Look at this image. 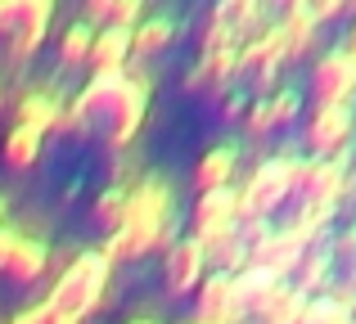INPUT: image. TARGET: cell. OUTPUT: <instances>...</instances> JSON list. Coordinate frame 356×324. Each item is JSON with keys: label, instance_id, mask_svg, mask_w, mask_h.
Returning <instances> with one entry per match:
<instances>
[{"label": "cell", "instance_id": "18", "mask_svg": "<svg viewBox=\"0 0 356 324\" xmlns=\"http://www.w3.org/2000/svg\"><path fill=\"white\" fill-rule=\"evenodd\" d=\"M90 41H95V27H90L86 18H81V23H68L63 36H59V63L63 68H81L86 54H90Z\"/></svg>", "mask_w": 356, "mask_h": 324}, {"label": "cell", "instance_id": "21", "mask_svg": "<svg viewBox=\"0 0 356 324\" xmlns=\"http://www.w3.org/2000/svg\"><path fill=\"white\" fill-rule=\"evenodd\" d=\"M243 126H248L252 135H266L270 126H275V113H270V99L261 95L257 104H248V113H243Z\"/></svg>", "mask_w": 356, "mask_h": 324}, {"label": "cell", "instance_id": "9", "mask_svg": "<svg viewBox=\"0 0 356 324\" xmlns=\"http://www.w3.org/2000/svg\"><path fill=\"white\" fill-rule=\"evenodd\" d=\"M199 298H194V324H243L235 316V293H230V275L212 271L208 280H199Z\"/></svg>", "mask_w": 356, "mask_h": 324}, {"label": "cell", "instance_id": "1", "mask_svg": "<svg viewBox=\"0 0 356 324\" xmlns=\"http://www.w3.org/2000/svg\"><path fill=\"white\" fill-rule=\"evenodd\" d=\"M108 271H113V262L104 257V248H90V253H77L68 266L59 271V280H54L50 289V311L59 320H72L81 324L90 316V311L104 307V289H108Z\"/></svg>", "mask_w": 356, "mask_h": 324}, {"label": "cell", "instance_id": "19", "mask_svg": "<svg viewBox=\"0 0 356 324\" xmlns=\"http://www.w3.org/2000/svg\"><path fill=\"white\" fill-rule=\"evenodd\" d=\"M302 307H307V293L302 289H293V284H284V289L275 293V302H270L266 311H261V324H298V316H302Z\"/></svg>", "mask_w": 356, "mask_h": 324}, {"label": "cell", "instance_id": "11", "mask_svg": "<svg viewBox=\"0 0 356 324\" xmlns=\"http://www.w3.org/2000/svg\"><path fill=\"white\" fill-rule=\"evenodd\" d=\"M131 59V27H95V41H90L86 68L95 72H127Z\"/></svg>", "mask_w": 356, "mask_h": 324}, {"label": "cell", "instance_id": "23", "mask_svg": "<svg viewBox=\"0 0 356 324\" xmlns=\"http://www.w3.org/2000/svg\"><path fill=\"white\" fill-rule=\"evenodd\" d=\"M54 320V311H50V302H32L27 311H18L9 324H50Z\"/></svg>", "mask_w": 356, "mask_h": 324}, {"label": "cell", "instance_id": "27", "mask_svg": "<svg viewBox=\"0 0 356 324\" xmlns=\"http://www.w3.org/2000/svg\"><path fill=\"white\" fill-rule=\"evenodd\" d=\"M9 244H14V230H0V271H5V257H9Z\"/></svg>", "mask_w": 356, "mask_h": 324}, {"label": "cell", "instance_id": "30", "mask_svg": "<svg viewBox=\"0 0 356 324\" xmlns=\"http://www.w3.org/2000/svg\"><path fill=\"white\" fill-rule=\"evenodd\" d=\"M0 216H5V198H0Z\"/></svg>", "mask_w": 356, "mask_h": 324}, {"label": "cell", "instance_id": "22", "mask_svg": "<svg viewBox=\"0 0 356 324\" xmlns=\"http://www.w3.org/2000/svg\"><path fill=\"white\" fill-rule=\"evenodd\" d=\"M270 99V113H275V126H284V122H293L298 117V90H275V95H266Z\"/></svg>", "mask_w": 356, "mask_h": 324}, {"label": "cell", "instance_id": "26", "mask_svg": "<svg viewBox=\"0 0 356 324\" xmlns=\"http://www.w3.org/2000/svg\"><path fill=\"white\" fill-rule=\"evenodd\" d=\"M243 113H248V99H230V104H226V117H230V122H235V117H243Z\"/></svg>", "mask_w": 356, "mask_h": 324}, {"label": "cell", "instance_id": "10", "mask_svg": "<svg viewBox=\"0 0 356 324\" xmlns=\"http://www.w3.org/2000/svg\"><path fill=\"white\" fill-rule=\"evenodd\" d=\"M235 221H239V189L235 185L199 194V203H194V239H208V235H217V230H230Z\"/></svg>", "mask_w": 356, "mask_h": 324}, {"label": "cell", "instance_id": "13", "mask_svg": "<svg viewBox=\"0 0 356 324\" xmlns=\"http://www.w3.org/2000/svg\"><path fill=\"white\" fill-rule=\"evenodd\" d=\"M59 113H63V99L54 95L50 86H36V90H27V95L18 99V122L14 126H27V131H36V135H50L54 122H59Z\"/></svg>", "mask_w": 356, "mask_h": 324}, {"label": "cell", "instance_id": "7", "mask_svg": "<svg viewBox=\"0 0 356 324\" xmlns=\"http://www.w3.org/2000/svg\"><path fill=\"white\" fill-rule=\"evenodd\" d=\"M312 90H316V99H321V104H348V99H352V90H356V63L339 50V45H334V50H325L321 59H316Z\"/></svg>", "mask_w": 356, "mask_h": 324}, {"label": "cell", "instance_id": "2", "mask_svg": "<svg viewBox=\"0 0 356 324\" xmlns=\"http://www.w3.org/2000/svg\"><path fill=\"white\" fill-rule=\"evenodd\" d=\"M289 167H293V153L257 162V171H252L248 180H243V189H239V216H261L266 221L270 212L289 198Z\"/></svg>", "mask_w": 356, "mask_h": 324}, {"label": "cell", "instance_id": "25", "mask_svg": "<svg viewBox=\"0 0 356 324\" xmlns=\"http://www.w3.org/2000/svg\"><path fill=\"white\" fill-rule=\"evenodd\" d=\"M339 50H343V54H348V59L356 63V23H352V32H348V36L339 41Z\"/></svg>", "mask_w": 356, "mask_h": 324}, {"label": "cell", "instance_id": "12", "mask_svg": "<svg viewBox=\"0 0 356 324\" xmlns=\"http://www.w3.org/2000/svg\"><path fill=\"white\" fill-rule=\"evenodd\" d=\"M45 266H50V248L41 244V239L32 235H14V244H9V257H5V275L18 284H32L45 275Z\"/></svg>", "mask_w": 356, "mask_h": 324}, {"label": "cell", "instance_id": "15", "mask_svg": "<svg viewBox=\"0 0 356 324\" xmlns=\"http://www.w3.org/2000/svg\"><path fill=\"white\" fill-rule=\"evenodd\" d=\"M330 266H334L330 248H316V244H312V248H302V257H298L289 284H293V289H302L307 298H312L316 289H325V284H330Z\"/></svg>", "mask_w": 356, "mask_h": 324}, {"label": "cell", "instance_id": "20", "mask_svg": "<svg viewBox=\"0 0 356 324\" xmlns=\"http://www.w3.org/2000/svg\"><path fill=\"white\" fill-rule=\"evenodd\" d=\"M90 216H95L99 230H108V235H113V230L122 225V216H127V189H122V185L104 189V194L95 198V207H90Z\"/></svg>", "mask_w": 356, "mask_h": 324}, {"label": "cell", "instance_id": "6", "mask_svg": "<svg viewBox=\"0 0 356 324\" xmlns=\"http://www.w3.org/2000/svg\"><path fill=\"white\" fill-rule=\"evenodd\" d=\"M208 271V257H203V244L199 239H172L167 244V266H163V280H167V293L181 298V293H194Z\"/></svg>", "mask_w": 356, "mask_h": 324}, {"label": "cell", "instance_id": "16", "mask_svg": "<svg viewBox=\"0 0 356 324\" xmlns=\"http://www.w3.org/2000/svg\"><path fill=\"white\" fill-rule=\"evenodd\" d=\"M172 32H176V23L167 14H158V18H145V23H136L131 27V54H158L167 41H172Z\"/></svg>", "mask_w": 356, "mask_h": 324}, {"label": "cell", "instance_id": "14", "mask_svg": "<svg viewBox=\"0 0 356 324\" xmlns=\"http://www.w3.org/2000/svg\"><path fill=\"white\" fill-rule=\"evenodd\" d=\"M235 162H239V149L235 144H217V149H208L194 167V185H199V194H212V189H226L230 176H235Z\"/></svg>", "mask_w": 356, "mask_h": 324}, {"label": "cell", "instance_id": "8", "mask_svg": "<svg viewBox=\"0 0 356 324\" xmlns=\"http://www.w3.org/2000/svg\"><path fill=\"white\" fill-rule=\"evenodd\" d=\"M298 257H302V244H298L289 230H266V235L248 248L243 266L266 271V275H275V280H289V275H293V266H298Z\"/></svg>", "mask_w": 356, "mask_h": 324}, {"label": "cell", "instance_id": "5", "mask_svg": "<svg viewBox=\"0 0 356 324\" xmlns=\"http://www.w3.org/2000/svg\"><path fill=\"white\" fill-rule=\"evenodd\" d=\"M352 135V108L348 104H321L307 122V144L316 149V158H339L348 153Z\"/></svg>", "mask_w": 356, "mask_h": 324}, {"label": "cell", "instance_id": "28", "mask_svg": "<svg viewBox=\"0 0 356 324\" xmlns=\"http://www.w3.org/2000/svg\"><path fill=\"white\" fill-rule=\"evenodd\" d=\"M127 324H158V320H154V316H131Z\"/></svg>", "mask_w": 356, "mask_h": 324}, {"label": "cell", "instance_id": "24", "mask_svg": "<svg viewBox=\"0 0 356 324\" xmlns=\"http://www.w3.org/2000/svg\"><path fill=\"white\" fill-rule=\"evenodd\" d=\"M330 257H356V225H348V230H339V235H334Z\"/></svg>", "mask_w": 356, "mask_h": 324}, {"label": "cell", "instance_id": "3", "mask_svg": "<svg viewBox=\"0 0 356 324\" xmlns=\"http://www.w3.org/2000/svg\"><path fill=\"white\" fill-rule=\"evenodd\" d=\"M145 108H149V77L140 72V77H127L113 99V108L104 113V140L108 149H127L131 140H136V131L145 126Z\"/></svg>", "mask_w": 356, "mask_h": 324}, {"label": "cell", "instance_id": "17", "mask_svg": "<svg viewBox=\"0 0 356 324\" xmlns=\"http://www.w3.org/2000/svg\"><path fill=\"white\" fill-rule=\"evenodd\" d=\"M41 140H45V135L27 131V126H14V131L5 135V167H14V171H27V167L41 158Z\"/></svg>", "mask_w": 356, "mask_h": 324}, {"label": "cell", "instance_id": "4", "mask_svg": "<svg viewBox=\"0 0 356 324\" xmlns=\"http://www.w3.org/2000/svg\"><path fill=\"white\" fill-rule=\"evenodd\" d=\"M50 14H54L50 0H9L5 5V32H9V54L14 59H27L41 45Z\"/></svg>", "mask_w": 356, "mask_h": 324}, {"label": "cell", "instance_id": "29", "mask_svg": "<svg viewBox=\"0 0 356 324\" xmlns=\"http://www.w3.org/2000/svg\"><path fill=\"white\" fill-rule=\"evenodd\" d=\"M50 324H72V320H59V316H54V320H50Z\"/></svg>", "mask_w": 356, "mask_h": 324}]
</instances>
